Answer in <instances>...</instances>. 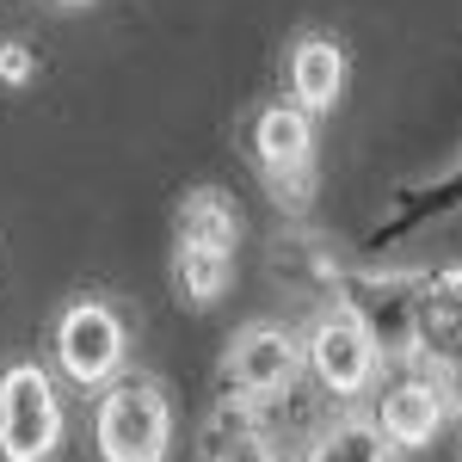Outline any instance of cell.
Segmentation results:
<instances>
[{"mask_svg":"<svg viewBox=\"0 0 462 462\" xmlns=\"http://www.w3.org/2000/svg\"><path fill=\"white\" fill-rule=\"evenodd\" d=\"M93 444L106 462H167L173 444V407L167 389L154 376H117L99 394V413H93Z\"/></svg>","mask_w":462,"mask_h":462,"instance_id":"6da1fadb","label":"cell"},{"mask_svg":"<svg viewBox=\"0 0 462 462\" xmlns=\"http://www.w3.org/2000/svg\"><path fill=\"white\" fill-rule=\"evenodd\" d=\"M420 278L426 272H333V302L364 320L376 352L389 364H413V327H420Z\"/></svg>","mask_w":462,"mask_h":462,"instance_id":"7a4b0ae2","label":"cell"},{"mask_svg":"<svg viewBox=\"0 0 462 462\" xmlns=\"http://www.w3.org/2000/svg\"><path fill=\"white\" fill-rule=\"evenodd\" d=\"M413 370L431 376L444 407L462 420V265H438L420 278V327H413Z\"/></svg>","mask_w":462,"mask_h":462,"instance_id":"3957f363","label":"cell"},{"mask_svg":"<svg viewBox=\"0 0 462 462\" xmlns=\"http://www.w3.org/2000/svg\"><path fill=\"white\" fill-rule=\"evenodd\" d=\"M247 143L265 185L278 191V204L302 210L309 185H315V111H302L296 99H272V106L253 111Z\"/></svg>","mask_w":462,"mask_h":462,"instance_id":"277c9868","label":"cell"},{"mask_svg":"<svg viewBox=\"0 0 462 462\" xmlns=\"http://www.w3.org/2000/svg\"><path fill=\"white\" fill-rule=\"evenodd\" d=\"M302 357H309V376H315L333 401L370 394L376 376H383V364H389V357L376 352V339L364 333V320H357L352 309H339V302L320 309L315 327L302 333Z\"/></svg>","mask_w":462,"mask_h":462,"instance_id":"5b68a950","label":"cell"},{"mask_svg":"<svg viewBox=\"0 0 462 462\" xmlns=\"http://www.w3.org/2000/svg\"><path fill=\"white\" fill-rule=\"evenodd\" d=\"M62 444V394L37 364H13L0 376V457L43 462Z\"/></svg>","mask_w":462,"mask_h":462,"instance_id":"8992f818","label":"cell"},{"mask_svg":"<svg viewBox=\"0 0 462 462\" xmlns=\"http://www.w3.org/2000/svg\"><path fill=\"white\" fill-rule=\"evenodd\" d=\"M309 370L302 357V339L290 327H272V320H253L228 339V357H222V383L235 389V401H278V394L296 389V376Z\"/></svg>","mask_w":462,"mask_h":462,"instance_id":"52a82bcc","label":"cell"},{"mask_svg":"<svg viewBox=\"0 0 462 462\" xmlns=\"http://www.w3.org/2000/svg\"><path fill=\"white\" fill-rule=\"evenodd\" d=\"M124 346H130V333H124L117 309L99 302V296L69 302L62 320H56V364H62V376H69L74 389H106V383H117Z\"/></svg>","mask_w":462,"mask_h":462,"instance_id":"ba28073f","label":"cell"},{"mask_svg":"<svg viewBox=\"0 0 462 462\" xmlns=\"http://www.w3.org/2000/svg\"><path fill=\"white\" fill-rule=\"evenodd\" d=\"M444 420H450V407H444V394L431 389V376H420V370L394 376L383 389V401H376V426L389 431L401 450H426L431 438L444 431Z\"/></svg>","mask_w":462,"mask_h":462,"instance_id":"9c48e42d","label":"cell"},{"mask_svg":"<svg viewBox=\"0 0 462 462\" xmlns=\"http://www.w3.org/2000/svg\"><path fill=\"white\" fill-rule=\"evenodd\" d=\"M290 99L302 111H333L339 106V93H346V50H339V37H296V50H290Z\"/></svg>","mask_w":462,"mask_h":462,"instance_id":"30bf717a","label":"cell"},{"mask_svg":"<svg viewBox=\"0 0 462 462\" xmlns=\"http://www.w3.org/2000/svg\"><path fill=\"white\" fill-rule=\"evenodd\" d=\"M394 450L401 444L376 420H333V426H320L309 438L302 462H394Z\"/></svg>","mask_w":462,"mask_h":462,"instance_id":"8fae6325","label":"cell"},{"mask_svg":"<svg viewBox=\"0 0 462 462\" xmlns=\"http://www.w3.org/2000/svg\"><path fill=\"white\" fill-rule=\"evenodd\" d=\"M462 210V161L450 173H438L431 185H413V191H401V216H394L389 228H376L370 235V247H383L394 235H413V228H426V222H444V216Z\"/></svg>","mask_w":462,"mask_h":462,"instance_id":"7c38bea8","label":"cell"},{"mask_svg":"<svg viewBox=\"0 0 462 462\" xmlns=\"http://www.w3.org/2000/svg\"><path fill=\"white\" fill-rule=\"evenodd\" d=\"M241 216L222 191H191L179 204V247H210V253H235Z\"/></svg>","mask_w":462,"mask_h":462,"instance_id":"4fadbf2b","label":"cell"},{"mask_svg":"<svg viewBox=\"0 0 462 462\" xmlns=\"http://www.w3.org/2000/svg\"><path fill=\"white\" fill-rule=\"evenodd\" d=\"M204 462H278L272 438L247 420V401L241 407H222V420L204 431Z\"/></svg>","mask_w":462,"mask_h":462,"instance_id":"5bb4252c","label":"cell"},{"mask_svg":"<svg viewBox=\"0 0 462 462\" xmlns=\"http://www.w3.org/2000/svg\"><path fill=\"white\" fill-rule=\"evenodd\" d=\"M228 278H235V253L179 247V259H173V290H179V302H191V309H210L216 296L228 290Z\"/></svg>","mask_w":462,"mask_h":462,"instance_id":"9a60e30c","label":"cell"},{"mask_svg":"<svg viewBox=\"0 0 462 462\" xmlns=\"http://www.w3.org/2000/svg\"><path fill=\"white\" fill-rule=\"evenodd\" d=\"M0 74H6L13 87L32 80V50H25V43H6V50H0Z\"/></svg>","mask_w":462,"mask_h":462,"instance_id":"2e32d148","label":"cell"},{"mask_svg":"<svg viewBox=\"0 0 462 462\" xmlns=\"http://www.w3.org/2000/svg\"><path fill=\"white\" fill-rule=\"evenodd\" d=\"M62 6H87V0H62Z\"/></svg>","mask_w":462,"mask_h":462,"instance_id":"e0dca14e","label":"cell"}]
</instances>
